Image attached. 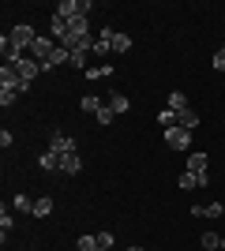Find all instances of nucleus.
<instances>
[{
  "mask_svg": "<svg viewBox=\"0 0 225 251\" xmlns=\"http://www.w3.org/2000/svg\"><path fill=\"white\" fill-rule=\"evenodd\" d=\"M15 72H19V79H23V86L30 90V83L42 75V64L34 60V56H23V60H15Z\"/></svg>",
  "mask_w": 225,
  "mask_h": 251,
  "instance_id": "20e7f679",
  "label": "nucleus"
},
{
  "mask_svg": "<svg viewBox=\"0 0 225 251\" xmlns=\"http://www.w3.org/2000/svg\"><path fill=\"white\" fill-rule=\"evenodd\" d=\"M222 214H225L222 202H203V218H222Z\"/></svg>",
  "mask_w": 225,
  "mask_h": 251,
  "instance_id": "5701e85b",
  "label": "nucleus"
},
{
  "mask_svg": "<svg viewBox=\"0 0 225 251\" xmlns=\"http://www.w3.org/2000/svg\"><path fill=\"white\" fill-rule=\"evenodd\" d=\"M98 248H101V251L113 248V232H98Z\"/></svg>",
  "mask_w": 225,
  "mask_h": 251,
  "instance_id": "c85d7f7f",
  "label": "nucleus"
},
{
  "mask_svg": "<svg viewBox=\"0 0 225 251\" xmlns=\"http://www.w3.org/2000/svg\"><path fill=\"white\" fill-rule=\"evenodd\" d=\"M117 72V68H109V64H90V68H86V79H109V75Z\"/></svg>",
  "mask_w": 225,
  "mask_h": 251,
  "instance_id": "2eb2a0df",
  "label": "nucleus"
},
{
  "mask_svg": "<svg viewBox=\"0 0 225 251\" xmlns=\"http://www.w3.org/2000/svg\"><path fill=\"white\" fill-rule=\"evenodd\" d=\"M113 109H109V105H101V109H98V124H113Z\"/></svg>",
  "mask_w": 225,
  "mask_h": 251,
  "instance_id": "cd10ccee",
  "label": "nucleus"
},
{
  "mask_svg": "<svg viewBox=\"0 0 225 251\" xmlns=\"http://www.w3.org/2000/svg\"><path fill=\"white\" fill-rule=\"evenodd\" d=\"M128 251H147V248H128Z\"/></svg>",
  "mask_w": 225,
  "mask_h": 251,
  "instance_id": "2f4dec72",
  "label": "nucleus"
},
{
  "mask_svg": "<svg viewBox=\"0 0 225 251\" xmlns=\"http://www.w3.org/2000/svg\"><path fill=\"white\" fill-rule=\"evenodd\" d=\"M173 109V113H184V109H188V98H184V90H173L169 94V101H165Z\"/></svg>",
  "mask_w": 225,
  "mask_h": 251,
  "instance_id": "6ab92c4d",
  "label": "nucleus"
},
{
  "mask_svg": "<svg viewBox=\"0 0 225 251\" xmlns=\"http://www.w3.org/2000/svg\"><path fill=\"white\" fill-rule=\"evenodd\" d=\"M79 169H83V157H79V154H68V157H60V173H64V176H75Z\"/></svg>",
  "mask_w": 225,
  "mask_h": 251,
  "instance_id": "4468645a",
  "label": "nucleus"
},
{
  "mask_svg": "<svg viewBox=\"0 0 225 251\" xmlns=\"http://www.w3.org/2000/svg\"><path fill=\"white\" fill-rule=\"evenodd\" d=\"M109 52H113V45L101 42V38H94V56H109Z\"/></svg>",
  "mask_w": 225,
  "mask_h": 251,
  "instance_id": "a878e982",
  "label": "nucleus"
},
{
  "mask_svg": "<svg viewBox=\"0 0 225 251\" xmlns=\"http://www.w3.org/2000/svg\"><path fill=\"white\" fill-rule=\"evenodd\" d=\"M176 184H180L184 191H195V188H206V184H210V176H195V173H188V169H184Z\"/></svg>",
  "mask_w": 225,
  "mask_h": 251,
  "instance_id": "6e6552de",
  "label": "nucleus"
},
{
  "mask_svg": "<svg viewBox=\"0 0 225 251\" xmlns=\"http://www.w3.org/2000/svg\"><path fill=\"white\" fill-rule=\"evenodd\" d=\"M49 150H53L56 157H68V154H79V143H75L72 135H64V131H53V135H49Z\"/></svg>",
  "mask_w": 225,
  "mask_h": 251,
  "instance_id": "7ed1b4c3",
  "label": "nucleus"
},
{
  "mask_svg": "<svg viewBox=\"0 0 225 251\" xmlns=\"http://www.w3.org/2000/svg\"><path fill=\"white\" fill-rule=\"evenodd\" d=\"M206 165H210V157H206L203 150H195V154L188 157V173H195V176H206Z\"/></svg>",
  "mask_w": 225,
  "mask_h": 251,
  "instance_id": "1a4fd4ad",
  "label": "nucleus"
},
{
  "mask_svg": "<svg viewBox=\"0 0 225 251\" xmlns=\"http://www.w3.org/2000/svg\"><path fill=\"white\" fill-rule=\"evenodd\" d=\"M105 105L113 109V113H128V109H131V101H128L124 94H109V98H105Z\"/></svg>",
  "mask_w": 225,
  "mask_h": 251,
  "instance_id": "dca6fc26",
  "label": "nucleus"
},
{
  "mask_svg": "<svg viewBox=\"0 0 225 251\" xmlns=\"http://www.w3.org/2000/svg\"><path fill=\"white\" fill-rule=\"evenodd\" d=\"M176 127H184V131H195V127H199V113H195V109H184V113H176Z\"/></svg>",
  "mask_w": 225,
  "mask_h": 251,
  "instance_id": "f8f14e48",
  "label": "nucleus"
},
{
  "mask_svg": "<svg viewBox=\"0 0 225 251\" xmlns=\"http://www.w3.org/2000/svg\"><path fill=\"white\" fill-rule=\"evenodd\" d=\"M210 64H214V72H225V45L214 52V56H210Z\"/></svg>",
  "mask_w": 225,
  "mask_h": 251,
  "instance_id": "bb28decb",
  "label": "nucleus"
},
{
  "mask_svg": "<svg viewBox=\"0 0 225 251\" xmlns=\"http://www.w3.org/2000/svg\"><path fill=\"white\" fill-rule=\"evenodd\" d=\"M8 38H11V42H15V45H19L23 52H30V45L38 42V38H42V34L34 30L30 23H19V26H11V34H8Z\"/></svg>",
  "mask_w": 225,
  "mask_h": 251,
  "instance_id": "f03ea898",
  "label": "nucleus"
},
{
  "mask_svg": "<svg viewBox=\"0 0 225 251\" xmlns=\"http://www.w3.org/2000/svg\"><path fill=\"white\" fill-rule=\"evenodd\" d=\"M105 34H109V45H113V52H128V49H131V38H128V34L109 30V26H105Z\"/></svg>",
  "mask_w": 225,
  "mask_h": 251,
  "instance_id": "9d476101",
  "label": "nucleus"
},
{
  "mask_svg": "<svg viewBox=\"0 0 225 251\" xmlns=\"http://www.w3.org/2000/svg\"><path fill=\"white\" fill-rule=\"evenodd\" d=\"M15 210L19 214H34V199L30 195H15Z\"/></svg>",
  "mask_w": 225,
  "mask_h": 251,
  "instance_id": "4be33fe9",
  "label": "nucleus"
},
{
  "mask_svg": "<svg viewBox=\"0 0 225 251\" xmlns=\"http://www.w3.org/2000/svg\"><path fill=\"white\" fill-rule=\"evenodd\" d=\"M53 49H56V42H53V38H45V34H42V38H38V42L30 45V52H26V56H34V60L42 64V60H49V52H53Z\"/></svg>",
  "mask_w": 225,
  "mask_h": 251,
  "instance_id": "423d86ee",
  "label": "nucleus"
},
{
  "mask_svg": "<svg viewBox=\"0 0 225 251\" xmlns=\"http://www.w3.org/2000/svg\"><path fill=\"white\" fill-rule=\"evenodd\" d=\"M101 105H105V101H101V98H94V94L79 98V109H83V113H94V116H98V109H101Z\"/></svg>",
  "mask_w": 225,
  "mask_h": 251,
  "instance_id": "a211bd4d",
  "label": "nucleus"
},
{
  "mask_svg": "<svg viewBox=\"0 0 225 251\" xmlns=\"http://www.w3.org/2000/svg\"><path fill=\"white\" fill-rule=\"evenodd\" d=\"M158 124L165 127V131H169V127H176V113H173L169 105H165V109H161V113H158Z\"/></svg>",
  "mask_w": 225,
  "mask_h": 251,
  "instance_id": "aec40b11",
  "label": "nucleus"
},
{
  "mask_svg": "<svg viewBox=\"0 0 225 251\" xmlns=\"http://www.w3.org/2000/svg\"><path fill=\"white\" fill-rule=\"evenodd\" d=\"M188 143H192V131H184V127H169L165 131V147L169 150H188Z\"/></svg>",
  "mask_w": 225,
  "mask_h": 251,
  "instance_id": "39448f33",
  "label": "nucleus"
},
{
  "mask_svg": "<svg viewBox=\"0 0 225 251\" xmlns=\"http://www.w3.org/2000/svg\"><path fill=\"white\" fill-rule=\"evenodd\" d=\"M218 251H225V236H222V248H218Z\"/></svg>",
  "mask_w": 225,
  "mask_h": 251,
  "instance_id": "7c9ffc66",
  "label": "nucleus"
},
{
  "mask_svg": "<svg viewBox=\"0 0 225 251\" xmlns=\"http://www.w3.org/2000/svg\"><path fill=\"white\" fill-rule=\"evenodd\" d=\"M38 169H42V173H60V157H56L53 150H42V157H38Z\"/></svg>",
  "mask_w": 225,
  "mask_h": 251,
  "instance_id": "9b49d317",
  "label": "nucleus"
},
{
  "mask_svg": "<svg viewBox=\"0 0 225 251\" xmlns=\"http://www.w3.org/2000/svg\"><path fill=\"white\" fill-rule=\"evenodd\" d=\"M19 90H8V86H0V105H15Z\"/></svg>",
  "mask_w": 225,
  "mask_h": 251,
  "instance_id": "393cba45",
  "label": "nucleus"
},
{
  "mask_svg": "<svg viewBox=\"0 0 225 251\" xmlns=\"http://www.w3.org/2000/svg\"><path fill=\"white\" fill-rule=\"evenodd\" d=\"M90 8H94L90 0H60V4H56V15H60V19H90Z\"/></svg>",
  "mask_w": 225,
  "mask_h": 251,
  "instance_id": "f257e3e1",
  "label": "nucleus"
},
{
  "mask_svg": "<svg viewBox=\"0 0 225 251\" xmlns=\"http://www.w3.org/2000/svg\"><path fill=\"white\" fill-rule=\"evenodd\" d=\"M199 244H203L206 251H214V248H222V236H218V232H203V236H199Z\"/></svg>",
  "mask_w": 225,
  "mask_h": 251,
  "instance_id": "412c9836",
  "label": "nucleus"
},
{
  "mask_svg": "<svg viewBox=\"0 0 225 251\" xmlns=\"http://www.w3.org/2000/svg\"><path fill=\"white\" fill-rule=\"evenodd\" d=\"M11 139H15V135H11V131H8V127H4V131H0V147H4V150H8V147H11Z\"/></svg>",
  "mask_w": 225,
  "mask_h": 251,
  "instance_id": "c756f323",
  "label": "nucleus"
},
{
  "mask_svg": "<svg viewBox=\"0 0 225 251\" xmlns=\"http://www.w3.org/2000/svg\"><path fill=\"white\" fill-rule=\"evenodd\" d=\"M11 225H15V218L8 214V206H0V240L8 244V232H11Z\"/></svg>",
  "mask_w": 225,
  "mask_h": 251,
  "instance_id": "f3484780",
  "label": "nucleus"
},
{
  "mask_svg": "<svg viewBox=\"0 0 225 251\" xmlns=\"http://www.w3.org/2000/svg\"><path fill=\"white\" fill-rule=\"evenodd\" d=\"M53 195H38V199H34V218H49V214H53Z\"/></svg>",
  "mask_w": 225,
  "mask_h": 251,
  "instance_id": "ddd939ff",
  "label": "nucleus"
},
{
  "mask_svg": "<svg viewBox=\"0 0 225 251\" xmlns=\"http://www.w3.org/2000/svg\"><path fill=\"white\" fill-rule=\"evenodd\" d=\"M0 56H4V64H15V60H23L26 52H23L19 45H15V42L8 38V34H4V38H0Z\"/></svg>",
  "mask_w": 225,
  "mask_h": 251,
  "instance_id": "0eeeda50",
  "label": "nucleus"
},
{
  "mask_svg": "<svg viewBox=\"0 0 225 251\" xmlns=\"http://www.w3.org/2000/svg\"><path fill=\"white\" fill-rule=\"evenodd\" d=\"M75 248H79V251H101V248H98V236H79Z\"/></svg>",
  "mask_w": 225,
  "mask_h": 251,
  "instance_id": "b1692460",
  "label": "nucleus"
}]
</instances>
